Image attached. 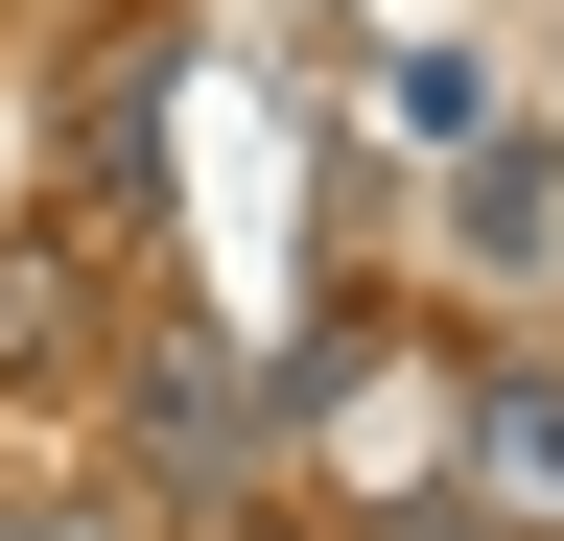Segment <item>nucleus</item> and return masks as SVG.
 I'll return each mask as SVG.
<instances>
[]
</instances>
